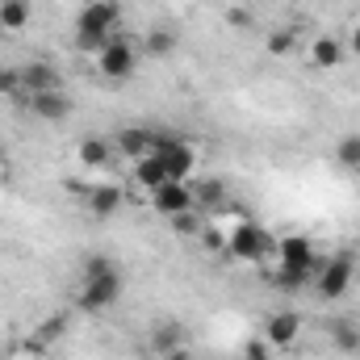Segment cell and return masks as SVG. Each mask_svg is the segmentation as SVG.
<instances>
[{
  "mask_svg": "<svg viewBox=\"0 0 360 360\" xmlns=\"http://www.w3.org/2000/svg\"><path fill=\"white\" fill-rule=\"evenodd\" d=\"M222 201H226V184H222V180L210 176V180H201V184H193V205H197L201 214H205V210H218Z\"/></svg>",
  "mask_w": 360,
  "mask_h": 360,
  "instance_id": "18",
  "label": "cell"
},
{
  "mask_svg": "<svg viewBox=\"0 0 360 360\" xmlns=\"http://www.w3.org/2000/svg\"><path fill=\"white\" fill-rule=\"evenodd\" d=\"M134 63H139V55H134L130 38H109V46L96 55V72L105 80H113V84H126L134 76Z\"/></svg>",
  "mask_w": 360,
  "mask_h": 360,
  "instance_id": "5",
  "label": "cell"
},
{
  "mask_svg": "<svg viewBox=\"0 0 360 360\" xmlns=\"http://www.w3.org/2000/svg\"><path fill=\"white\" fill-rule=\"evenodd\" d=\"M297 335H302V319H297L293 310H276V314H269V323H264V340H269L272 348H293Z\"/></svg>",
  "mask_w": 360,
  "mask_h": 360,
  "instance_id": "10",
  "label": "cell"
},
{
  "mask_svg": "<svg viewBox=\"0 0 360 360\" xmlns=\"http://www.w3.org/2000/svg\"><path fill=\"white\" fill-rule=\"evenodd\" d=\"M226 21H231L235 30H252V25H256V17H252V8H243V4H235V8H226Z\"/></svg>",
  "mask_w": 360,
  "mask_h": 360,
  "instance_id": "29",
  "label": "cell"
},
{
  "mask_svg": "<svg viewBox=\"0 0 360 360\" xmlns=\"http://www.w3.org/2000/svg\"><path fill=\"white\" fill-rule=\"evenodd\" d=\"M151 155H160V160H164L168 180H188V176H193V168H197V155H193V147H188L184 139H176V134H160V130H155Z\"/></svg>",
  "mask_w": 360,
  "mask_h": 360,
  "instance_id": "4",
  "label": "cell"
},
{
  "mask_svg": "<svg viewBox=\"0 0 360 360\" xmlns=\"http://www.w3.org/2000/svg\"><path fill=\"white\" fill-rule=\"evenodd\" d=\"M122 201H126V197H122V188H117L113 180L96 184V188L89 193V210L96 214V218H113V214L122 210Z\"/></svg>",
  "mask_w": 360,
  "mask_h": 360,
  "instance_id": "15",
  "label": "cell"
},
{
  "mask_svg": "<svg viewBox=\"0 0 360 360\" xmlns=\"http://www.w3.org/2000/svg\"><path fill=\"white\" fill-rule=\"evenodd\" d=\"M272 252H276V239L264 226H256V222H239L231 231V239H226V256L239 260V264H260Z\"/></svg>",
  "mask_w": 360,
  "mask_h": 360,
  "instance_id": "2",
  "label": "cell"
},
{
  "mask_svg": "<svg viewBox=\"0 0 360 360\" xmlns=\"http://www.w3.org/2000/svg\"><path fill=\"white\" fill-rule=\"evenodd\" d=\"M164 180H168V168H164V160H160V155H147V160H139V164H134V184H139V188L155 193Z\"/></svg>",
  "mask_w": 360,
  "mask_h": 360,
  "instance_id": "17",
  "label": "cell"
},
{
  "mask_svg": "<svg viewBox=\"0 0 360 360\" xmlns=\"http://www.w3.org/2000/svg\"><path fill=\"white\" fill-rule=\"evenodd\" d=\"M205 243H210V252H226V239L218 231H205Z\"/></svg>",
  "mask_w": 360,
  "mask_h": 360,
  "instance_id": "31",
  "label": "cell"
},
{
  "mask_svg": "<svg viewBox=\"0 0 360 360\" xmlns=\"http://www.w3.org/2000/svg\"><path fill=\"white\" fill-rule=\"evenodd\" d=\"M109 160H113V143H109V139L92 134V139L80 143V164H84V168H105Z\"/></svg>",
  "mask_w": 360,
  "mask_h": 360,
  "instance_id": "19",
  "label": "cell"
},
{
  "mask_svg": "<svg viewBox=\"0 0 360 360\" xmlns=\"http://www.w3.org/2000/svg\"><path fill=\"white\" fill-rule=\"evenodd\" d=\"M0 168H4V147H0Z\"/></svg>",
  "mask_w": 360,
  "mask_h": 360,
  "instance_id": "34",
  "label": "cell"
},
{
  "mask_svg": "<svg viewBox=\"0 0 360 360\" xmlns=\"http://www.w3.org/2000/svg\"><path fill=\"white\" fill-rule=\"evenodd\" d=\"M293 46H297V34H293V30H276V34H269V42H264V51H269L272 59L293 55Z\"/></svg>",
  "mask_w": 360,
  "mask_h": 360,
  "instance_id": "26",
  "label": "cell"
},
{
  "mask_svg": "<svg viewBox=\"0 0 360 360\" xmlns=\"http://www.w3.org/2000/svg\"><path fill=\"white\" fill-rule=\"evenodd\" d=\"M344 46H348V51H352V55H356V59H360V25H356V30H352V38H348Z\"/></svg>",
  "mask_w": 360,
  "mask_h": 360,
  "instance_id": "32",
  "label": "cell"
},
{
  "mask_svg": "<svg viewBox=\"0 0 360 360\" xmlns=\"http://www.w3.org/2000/svg\"><path fill=\"white\" fill-rule=\"evenodd\" d=\"M331 344H335L340 352L356 356L360 352V323H352V319H335V323H331Z\"/></svg>",
  "mask_w": 360,
  "mask_h": 360,
  "instance_id": "20",
  "label": "cell"
},
{
  "mask_svg": "<svg viewBox=\"0 0 360 360\" xmlns=\"http://www.w3.org/2000/svg\"><path fill=\"white\" fill-rule=\"evenodd\" d=\"M276 260H281V269L319 272V248H314V239H306V235H285V239L276 243Z\"/></svg>",
  "mask_w": 360,
  "mask_h": 360,
  "instance_id": "7",
  "label": "cell"
},
{
  "mask_svg": "<svg viewBox=\"0 0 360 360\" xmlns=\"http://www.w3.org/2000/svg\"><path fill=\"white\" fill-rule=\"evenodd\" d=\"M68 335V314L59 310V314H51L46 323H38L34 327V335H30V352H46L51 344H59Z\"/></svg>",
  "mask_w": 360,
  "mask_h": 360,
  "instance_id": "14",
  "label": "cell"
},
{
  "mask_svg": "<svg viewBox=\"0 0 360 360\" xmlns=\"http://www.w3.org/2000/svg\"><path fill=\"white\" fill-rule=\"evenodd\" d=\"M151 143H155V130H147V126H126V130L113 134V151L134 160V164L151 155Z\"/></svg>",
  "mask_w": 360,
  "mask_h": 360,
  "instance_id": "9",
  "label": "cell"
},
{
  "mask_svg": "<svg viewBox=\"0 0 360 360\" xmlns=\"http://www.w3.org/2000/svg\"><path fill=\"white\" fill-rule=\"evenodd\" d=\"M314 272H302V269H281L276 264V276H272V285L276 289H285V293H297V289H306V281H310Z\"/></svg>",
  "mask_w": 360,
  "mask_h": 360,
  "instance_id": "25",
  "label": "cell"
},
{
  "mask_svg": "<svg viewBox=\"0 0 360 360\" xmlns=\"http://www.w3.org/2000/svg\"><path fill=\"white\" fill-rule=\"evenodd\" d=\"M122 297V272H101V276H84V285H80V310H89V314H101V310H109L113 302Z\"/></svg>",
  "mask_w": 360,
  "mask_h": 360,
  "instance_id": "6",
  "label": "cell"
},
{
  "mask_svg": "<svg viewBox=\"0 0 360 360\" xmlns=\"http://www.w3.org/2000/svg\"><path fill=\"white\" fill-rule=\"evenodd\" d=\"M168 226H172V235H180V239L201 235V210H184L176 218H168Z\"/></svg>",
  "mask_w": 360,
  "mask_h": 360,
  "instance_id": "24",
  "label": "cell"
},
{
  "mask_svg": "<svg viewBox=\"0 0 360 360\" xmlns=\"http://www.w3.org/2000/svg\"><path fill=\"white\" fill-rule=\"evenodd\" d=\"M117 21H122V4L117 0H92L76 17V46L101 55L109 46V38H117Z\"/></svg>",
  "mask_w": 360,
  "mask_h": 360,
  "instance_id": "1",
  "label": "cell"
},
{
  "mask_svg": "<svg viewBox=\"0 0 360 360\" xmlns=\"http://www.w3.org/2000/svg\"><path fill=\"white\" fill-rule=\"evenodd\" d=\"M164 360H193V356H188V348H180V352H172V356H164Z\"/></svg>",
  "mask_w": 360,
  "mask_h": 360,
  "instance_id": "33",
  "label": "cell"
},
{
  "mask_svg": "<svg viewBox=\"0 0 360 360\" xmlns=\"http://www.w3.org/2000/svg\"><path fill=\"white\" fill-rule=\"evenodd\" d=\"M352 281H356V260H352V252L331 256L327 264H319V272H314V289H319L323 302H340V297H348Z\"/></svg>",
  "mask_w": 360,
  "mask_h": 360,
  "instance_id": "3",
  "label": "cell"
},
{
  "mask_svg": "<svg viewBox=\"0 0 360 360\" xmlns=\"http://www.w3.org/2000/svg\"><path fill=\"white\" fill-rule=\"evenodd\" d=\"M344 55H348V46H344L340 38H331V34L314 38V46H310V63H314V68H323V72L340 68V63H344Z\"/></svg>",
  "mask_w": 360,
  "mask_h": 360,
  "instance_id": "13",
  "label": "cell"
},
{
  "mask_svg": "<svg viewBox=\"0 0 360 360\" xmlns=\"http://www.w3.org/2000/svg\"><path fill=\"white\" fill-rule=\"evenodd\" d=\"M30 109H34V117H42V122H63V117L72 113V96L63 89L34 92V96H30Z\"/></svg>",
  "mask_w": 360,
  "mask_h": 360,
  "instance_id": "11",
  "label": "cell"
},
{
  "mask_svg": "<svg viewBox=\"0 0 360 360\" xmlns=\"http://www.w3.org/2000/svg\"><path fill=\"white\" fill-rule=\"evenodd\" d=\"M184 327H180L176 319H164V323H155V331H151V352L155 356H172V352H180L184 348Z\"/></svg>",
  "mask_w": 360,
  "mask_h": 360,
  "instance_id": "12",
  "label": "cell"
},
{
  "mask_svg": "<svg viewBox=\"0 0 360 360\" xmlns=\"http://www.w3.org/2000/svg\"><path fill=\"white\" fill-rule=\"evenodd\" d=\"M21 92V68H0V96H17Z\"/></svg>",
  "mask_w": 360,
  "mask_h": 360,
  "instance_id": "27",
  "label": "cell"
},
{
  "mask_svg": "<svg viewBox=\"0 0 360 360\" xmlns=\"http://www.w3.org/2000/svg\"><path fill=\"white\" fill-rule=\"evenodd\" d=\"M21 89H30V96L34 92H51L59 89V68H51V63H30V68H21Z\"/></svg>",
  "mask_w": 360,
  "mask_h": 360,
  "instance_id": "16",
  "label": "cell"
},
{
  "mask_svg": "<svg viewBox=\"0 0 360 360\" xmlns=\"http://www.w3.org/2000/svg\"><path fill=\"white\" fill-rule=\"evenodd\" d=\"M335 160H340V168L360 172V134H344V139L335 143Z\"/></svg>",
  "mask_w": 360,
  "mask_h": 360,
  "instance_id": "23",
  "label": "cell"
},
{
  "mask_svg": "<svg viewBox=\"0 0 360 360\" xmlns=\"http://www.w3.org/2000/svg\"><path fill=\"white\" fill-rule=\"evenodd\" d=\"M243 360H272V344L260 335V340H248V348H243Z\"/></svg>",
  "mask_w": 360,
  "mask_h": 360,
  "instance_id": "28",
  "label": "cell"
},
{
  "mask_svg": "<svg viewBox=\"0 0 360 360\" xmlns=\"http://www.w3.org/2000/svg\"><path fill=\"white\" fill-rule=\"evenodd\" d=\"M113 269H117L113 260H105V256H89V260H84V272H80V281H84V276H101V272H113Z\"/></svg>",
  "mask_w": 360,
  "mask_h": 360,
  "instance_id": "30",
  "label": "cell"
},
{
  "mask_svg": "<svg viewBox=\"0 0 360 360\" xmlns=\"http://www.w3.org/2000/svg\"><path fill=\"white\" fill-rule=\"evenodd\" d=\"M143 46H147V55H151V59H168V55L180 46V38H176V30H151Z\"/></svg>",
  "mask_w": 360,
  "mask_h": 360,
  "instance_id": "22",
  "label": "cell"
},
{
  "mask_svg": "<svg viewBox=\"0 0 360 360\" xmlns=\"http://www.w3.org/2000/svg\"><path fill=\"white\" fill-rule=\"evenodd\" d=\"M30 25V0H0V30L17 34Z\"/></svg>",
  "mask_w": 360,
  "mask_h": 360,
  "instance_id": "21",
  "label": "cell"
},
{
  "mask_svg": "<svg viewBox=\"0 0 360 360\" xmlns=\"http://www.w3.org/2000/svg\"><path fill=\"white\" fill-rule=\"evenodd\" d=\"M151 205H155V214H164V218H176L184 210H197V205H193V184H188V180H164V184L151 193Z\"/></svg>",
  "mask_w": 360,
  "mask_h": 360,
  "instance_id": "8",
  "label": "cell"
}]
</instances>
